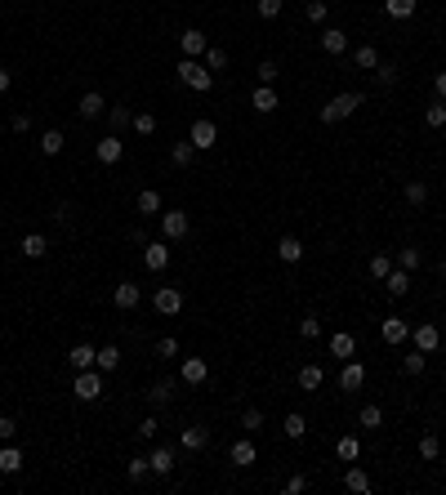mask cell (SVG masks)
Returning <instances> with one entry per match:
<instances>
[{
  "mask_svg": "<svg viewBox=\"0 0 446 495\" xmlns=\"http://www.w3.org/2000/svg\"><path fill=\"white\" fill-rule=\"evenodd\" d=\"M424 263V254L415 250V245H406V250H397V268H406V272H415Z\"/></svg>",
  "mask_w": 446,
  "mask_h": 495,
  "instance_id": "7bdbcfd3",
  "label": "cell"
},
{
  "mask_svg": "<svg viewBox=\"0 0 446 495\" xmlns=\"http://www.w3.org/2000/svg\"><path fill=\"white\" fill-rule=\"evenodd\" d=\"M353 63H357L362 72H375L384 59H379V50H375V45H357V50H353Z\"/></svg>",
  "mask_w": 446,
  "mask_h": 495,
  "instance_id": "f1b7e54d",
  "label": "cell"
},
{
  "mask_svg": "<svg viewBox=\"0 0 446 495\" xmlns=\"http://www.w3.org/2000/svg\"><path fill=\"white\" fill-rule=\"evenodd\" d=\"M0 473H5V478L23 473V451H18L14 442H5V446H0Z\"/></svg>",
  "mask_w": 446,
  "mask_h": 495,
  "instance_id": "ffe728a7",
  "label": "cell"
},
{
  "mask_svg": "<svg viewBox=\"0 0 446 495\" xmlns=\"http://www.w3.org/2000/svg\"><path fill=\"white\" fill-rule=\"evenodd\" d=\"M344 491H353V495H366V491H371V473H366V469H357V464H353V469L344 473Z\"/></svg>",
  "mask_w": 446,
  "mask_h": 495,
  "instance_id": "4316f807",
  "label": "cell"
},
{
  "mask_svg": "<svg viewBox=\"0 0 446 495\" xmlns=\"http://www.w3.org/2000/svg\"><path fill=\"white\" fill-rule=\"evenodd\" d=\"M134 210L139 214H161V192L156 188H143V192L134 196Z\"/></svg>",
  "mask_w": 446,
  "mask_h": 495,
  "instance_id": "f546056e",
  "label": "cell"
},
{
  "mask_svg": "<svg viewBox=\"0 0 446 495\" xmlns=\"http://www.w3.org/2000/svg\"><path fill=\"white\" fill-rule=\"evenodd\" d=\"M18 250H23L27 259H45V254H50V241H45L41 232H27V236H23V245H18Z\"/></svg>",
  "mask_w": 446,
  "mask_h": 495,
  "instance_id": "83f0119b",
  "label": "cell"
},
{
  "mask_svg": "<svg viewBox=\"0 0 446 495\" xmlns=\"http://www.w3.org/2000/svg\"><path fill=\"white\" fill-rule=\"evenodd\" d=\"M161 433V424H156V415H148L143 424H139V437H143V442H152V437Z\"/></svg>",
  "mask_w": 446,
  "mask_h": 495,
  "instance_id": "6f0895ef",
  "label": "cell"
},
{
  "mask_svg": "<svg viewBox=\"0 0 446 495\" xmlns=\"http://www.w3.org/2000/svg\"><path fill=\"white\" fill-rule=\"evenodd\" d=\"M152 308H156L161 317H174V312L183 308V290H179V285H161V290L152 294Z\"/></svg>",
  "mask_w": 446,
  "mask_h": 495,
  "instance_id": "5b68a950",
  "label": "cell"
},
{
  "mask_svg": "<svg viewBox=\"0 0 446 495\" xmlns=\"http://www.w3.org/2000/svg\"><path fill=\"white\" fill-rule=\"evenodd\" d=\"M179 50H183V59H201V54L210 50V41H205V32H196V27H187V32L179 36Z\"/></svg>",
  "mask_w": 446,
  "mask_h": 495,
  "instance_id": "30bf717a",
  "label": "cell"
},
{
  "mask_svg": "<svg viewBox=\"0 0 446 495\" xmlns=\"http://www.w3.org/2000/svg\"><path fill=\"white\" fill-rule=\"evenodd\" d=\"M179 446H183V451H205V446H210V428H201V424L183 428V433H179Z\"/></svg>",
  "mask_w": 446,
  "mask_h": 495,
  "instance_id": "e0dca14e",
  "label": "cell"
},
{
  "mask_svg": "<svg viewBox=\"0 0 446 495\" xmlns=\"http://www.w3.org/2000/svg\"><path fill=\"white\" fill-rule=\"evenodd\" d=\"M161 232H165V241L187 236V210H161Z\"/></svg>",
  "mask_w": 446,
  "mask_h": 495,
  "instance_id": "8992f818",
  "label": "cell"
},
{
  "mask_svg": "<svg viewBox=\"0 0 446 495\" xmlns=\"http://www.w3.org/2000/svg\"><path fill=\"white\" fill-rule=\"evenodd\" d=\"M94 156H99L103 165H116V161L125 156V143H121V134H108V139H99V148H94Z\"/></svg>",
  "mask_w": 446,
  "mask_h": 495,
  "instance_id": "5bb4252c",
  "label": "cell"
},
{
  "mask_svg": "<svg viewBox=\"0 0 446 495\" xmlns=\"http://www.w3.org/2000/svg\"><path fill=\"white\" fill-rule=\"evenodd\" d=\"M187 143H192L196 152H210L214 143H219V125H214V121H205V117H201V121H196L192 130H187Z\"/></svg>",
  "mask_w": 446,
  "mask_h": 495,
  "instance_id": "277c9868",
  "label": "cell"
},
{
  "mask_svg": "<svg viewBox=\"0 0 446 495\" xmlns=\"http://www.w3.org/2000/svg\"><path fill=\"white\" fill-rule=\"evenodd\" d=\"M14 437H18V424L9 415H0V442H14Z\"/></svg>",
  "mask_w": 446,
  "mask_h": 495,
  "instance_id": "680465c9",
  "label": "cell"
},
{
  "mask_svg": "<svg viewBox=\"0 0 446 495\" xmlns=\"http://www.w3.org/2000/svg\"><path fill=\"white\" fill-rule=\"evenodd\" d=\"M179 81H183L187 90H196V94H210V90H214V72L205 68V63H196V59H183V63H179Z\"/></svg>",
  "mask_w": 446,
  "mask_h": 495,
  "instance_id": "7a4b0ae2",
  "label": "cell"
},
{
  "mask_svg": "<svg viewBox=\"0 0 446 495\" xmlns=\"http://www.w3.org/2000/svg\"><path fill=\"white\" fill-rule=\"evenodd\" d=\"M397 72H402L397 63H379V68H375V81H379V85H393V81H397Z\"/></svg>",
  "mask_w": 446,
  "mask_h": 495,
  "instance_id": "816d5d0a",
  "label": "cell"
},
{
  "mask_svg": "<svg viewBox=\"0 0 446 495\" xmlns=\"http://www.w3.org/2000/svg\"><path fill=\"white\" fill-rule=\"evenodd\" d=\"M388 272H393V254H375V259H371V277L384 281Z\"/></svg>",
  "mask_w": 446,
  "mask_h": 495,
  "instance_id": "c3c4849f",
  "label": "cell"
},
{
  "mask_svg": "<svg viewBox=\"0 0 446 495\" xmlns=\"http://www.w3.org/2000/svg\"><path fill=\"white\" fill-rule=\"evenodd\" d=\"M402 192H406V205H424L429 201V183H420V179H411Z\"/></svg>",
  "mask_w": 446,
  "mask_h": 495,
  "instance_id": "ab89813d",
  "label": "cell"
},
{
  "mask_svg": "<svg viewBox=\"0 0 446 495\" xmlns=\"http://www.w3.org/2000/svg\"><path fill=\"white\" fill-rule=\"evenodd\" d=\"M250 108L259 112V117H268V112H277V108H281L277 90H272V85H254V94H250Z\"/></svg>",
  "mask_w": 446,
  "mask_h": 495,
  "instance_id": "8fae6325",
  "label": "cell"
},
{
  "mask_svg": "<svg viewBox=\"0 0 446 495\" xmlns=\"http://www.w3.org/2000/svg\"><path fill=\"white\" fill-rule=\"evenodd\" d=\"M9 130H14V134H27V130H32V121H27V117H23V112H18V117H14V121H9Z\"/></svg>",
  "mask_w": 446,
  "mask_h": 495,
  "instance_id": "94428289",
  "label": "cell"
},
{
  "mask_svg": "<svg viewBox=\"0 0 446 495\" xmlns=\"http://www.w3.org/2000/svg\"><path fill=\"white\" fill-rule=\"evenodd\" d=\"M152 353H156V357H179V339H156V348H152Z\"/></svg>",
  "mask_w": 446,
  "mask_h": 495,
  "instance_id": "11a10c76",
  "label": "cell"
},
{
  "mask_svg": "<svg viewBox=\"0 0 446 495\" xmlns=\"http://www.w3.org/2000/svg\"><path fill=\"white\" fill-rule=\"evenodd\" d=\"M317 45H321L326 54H335V59H339V54H348V32H339V27H326V32L317 36Z\"/></svg>",
  "mask_w": 446,
  "mask_h": 495,
  "instance_id": "2e32d148",
  "label": "cell"
},
{
  "mask_svg": "<svg viewBox=\"0 0 446 495\" xmlns=\"http://www.w3.org/2000/svg\"><path fill=\"white\" fill-rule=\"evenodd\" d=\"M357 108H362V94H357V90H344V94H335V99L317 112V121H321V125H339V121H348Z\"/></svg>",
  "mask_w": 446,
  "mask_h": 495,
  "instance_id": "6da1fadb",
  "label": "cell"
},
{
  "mask_svg": "<svg viewBox=\"0 0 446 495\" xmlns=\"http://www.w3.org/2000/svg\"><path fill=\"white\" fill-rule=\"evenodd\" d=\"M139 299H143V290H139L134 281H121V285H116V308H121V312H134Z\"/></svg>",
  "mask_w": 446,
  "mask_h": 495,
  "instance_id": "603a6c76",
  "label": "cell"
},
{
  "mask_svg": "<svg viewBox=\"0 0 446 495\" xmlns=\"http://www.w3.org/2000/svg\"><path fill=\"white\" fill-rule=\"evenodd\" d=\"M152 473V464H148V455H134V460H125V478L130 482H143Z\"/></svg>",
  "mask_w": 446,
  "mask_h": 495,
  "instance_id": "74e56055",
  "label": "cell"
},
{
  "mask_svg": "<svg viewBox=\"0 0 446 495\" xmlns=\"http://www.w3.org/2000/svg\"><path fill=\"white\" fill-rule=\"evenodd\" d=\"M433 90H438V99H446V72H438V81H433Z\"/></svg>",
  "mask_w": 446,
  "mask_h": 495,
  "instance_id": "6125c7cd",
  "label": "cell"
},
{
  "mask_svg": "<svg viewBox=\"0 0 446 495\" xmlns=\"http://www.w3.org/2000/svg\"><path fill=\"white\" fill-rule=\"evenodd\" d=\"M321 379H326V370H321L317 361H303V366L295 370V384L303 388V393H317V388H321Z\"/></svg>",
  "mask_w": 446,
  "mask_h": 495,
  "instance_id": "4fadbf2b",
  "label": "cell"
},
{
  "mask_svg": "<svg viewBox=\"0 0 446 495\" xmlns=\"http://www.w3.org/2000/svg\"><path fill=\"white\" fill-rule=\"evenodd\" d=\"M94 366L103 370V375H112V370L121 366V348L116 344H108V348H99V357H94Z\"/></svg>",
  "mask_w": 446,
  "mask_h": 495,
  "instance_id": "4dcf8cb0",
  "label": "cell"
},
{
  "mask_svg": "<svg viewBox=\"0 0 446 495\" xmlns=\"http://www.w3.org/2000/svg\"><path fill=\"white\" fill-rule=\"evenodd\" d=\"M281 433H286V437H290V442H299V437H303V433H308V420H303V415H299V411H290V415H286V420H281Z\"/></svg>",
  "mask_w": 446,
  "mask_h": 495,
  "instance_id": "1f68e13d",
  "label": "cell"
},
{
  "mask_svg": "<svg viewBox=\"0 0 446 495\" xmlns=\"http://www.w3.org/2000/svg\"><path fill=\"white\" fill-rule=\"evenodd\" d=\"M335 455H339V460H344V464H353V460H357V437H339Z\"/></svg>",
  "mask_w": 446,
  "mask_h": 495,
  "instance_id": "681fc988",
  "label": "cell"
},
{
  "mask_svg": "<svg viewBox=\"0 0 446 495\" xmlns=\"http://www.w3.org/2000/svg\"><path fill=\"white\" fill-rule=\"evenodd\" d=\"M357 424H362V428H384V411H379L375 402H366L362 415H357Z\"/></svg>",
  "mask_w": 446,
  "mask_h": 495,
  "instance_id": "60d3db41",
  "label": "cell"
},
{
  "mask_svg": "<svg viewBox=\"0 0 446 495\" xmlns=\"http://www.w3.org/2000/svg\"><path fill=\"white\" fill-rule=\"evenodd\" d=\"M108 125H112V134H121L125 125H134V112L130 108H108Z\"/></svg>",
  "mask_w": 446,
  "mask_h": 495,
  "instance_id": "d590c367",
  "label": "cell"
},
{
  "mask_svg": "<svg viewBox=\"0 0 446 495\" xmlns=\"http://www.w3.org/2000/svg\"><path fill=\"white\" fill-rule=\"evenodd\" d=\"M415 9H420V0H384L388 18H415Z\"/></svg>",
  "mask_w": 446,
  "mask_h": 495,
  "instance_id": "d6a6232c",
  "label": "cell"
},
{
  "mask_svg": "<svg viewBox=\"0 0 446 495\" xmlns=\"http://www.w3.org/2000/svg\"><path fill=\"white\" fill-rule=\"evenodd\" d=\"M424 366H429V353H420V348H411V353L402 357V370H406V375H424Z\"/></svg>",
  "mask_w": 446,
  "mask_h": 495,
  "instance_id": "8d00e7d4",
  "label": "cell"
},
{
  "mask_svg": "<svg viewBox=\"0 0 446 495\" xmlns=\"http://www.w3.org/2000/svg\"><path fill=\"white\" fill-rule=\"evenodd\" d=\"M241 428H245V433H259V428H263V411H259V406H250V411L241 415Z\"/></svg>",
  "mask_w": 446,
  "mask_h": 495,
  "instance_id": "f907efd6",
  "label": "cell"
},
{
  "mask_svg": "<svg viewBox=\"0 0 446 495\" xmlns=\"http://www.w3.org/2000/svg\"><path fill=\"white\" fill-rule=\"evenodd\" d=\"M134 134H156V117H152V112H134Z\"/></svg>",
  "mask_w": 446,
  "mask_h": 495,
  "instance_id": "bcb514c9",
  "label": "cell"
},
{
  "mask_svg": "<svg viewBox=\"0 0 446 495\" xmlns=\"http://www.w3.org/2000/svg\"><path fill=\"white\" fill-rule=\"evenodd\" d=\"M286 495H303L308 491V478H303V473H295V478H286V487H281Z\"/></svg>",
  "mask_w": 446,
  "mask_h": 495,
  "instance_id": "9f6ffc18",
  "label": "cell"
},
{
  "mask_svg": "<svg viewBox=\"0 0 446 495\" xmlns=\"http://www.w3.org/2000/svg\"><path fill=\"white\" fill-rule=\"evenodd\" d=\"M143 268L148 272H165L170 268V245L165 241H148L143 245Z\"/></svg>",
  "mask_w": 446,
  "mask_h": 495,
  "instance_id": "52a82bcc",
  "label": "cell"
},
{
  "mask_svg": "<svg viewBox=\"0 0 446 495\" xmlns=\"http://www.w3.org/2000/svg\"><path fill=\"white\" fill-rule=\"evenodd\" d=\"M170 397H174V379H156V384L148 388V402H152V406L170 402Z\"/></svg>",
  "mask_w": 446,
  "mask_h": 495,
  "instance_id": "e575fe53",
  "label": "cell"
},
{
  "mask_svg": "<svg viewBox=\"0 0 446 495\" xmlns=\"http://www.w3.org/2000/svg\"><path fill=\"white\" fill-rule=\"evenodd\" d=\"M362 384H366V366L348 357V361H344V370H339V388H344V393H357Z\"/></svg>",
  "mask_w": 446,
  "mask_h": 495,
  "instance_id": "7c38bea8",
  "label": "cell"
},
{
  "mask_svg": "<svg viewBox=\"0 0 446 495\" xmlns=\"http://www.w3.org/2000/svg\"><path fill=\"white\" fill-rule=\"evenodd\" d=\"M277 259L281 263H299L303 259V241H299V236H281V241H277Z\"/></svg>",
  "mask_w": 446,
  "mask_h": 495,
  "instance_id": "484cf974",
  "label": "cell"
},
{
  "mask_svg": "<svg viewBox=\"0 0 446 495\" xmlns=\"http://www.w3.org/2000/svg\"><path fill=\"white\" fill-rule=\"evenodd\" d=\"M424 125H429V130H442L446 125V99H438L433 108H424Z\"/></svg>",
  "mask_w": 446,
  "mask_h": 495,
  "instance_id": "f35d334b",
  "label": "cell"
},
{
  "mask_svg": "<svg viewBox=\"0 0 446 495\" xmlns=\"http://www.w3.org/2000/svg\"><path fill=\"white\" fill-rule=\"evenodd\" d=\"M76 112H81L85 121H99V117H108V103H103L99 90H90V94H81V108H76Z\"/></svg>",
  "mask_w": 446,
  "mask_h": 495,
  "instance_id": "d6986e66",
  "label": "cell"
},
{
  "mask_svg": "<svg viewBox=\"0 0 446 495\" xmlns=\"http://www.w3.org/2000/svg\"><path fill=\"white\" fill-rule=\"evenodd\" d=\"M277 14H281V0H259V18H268V23H272Z\"/></svg>",
  "mask_w": 446,
  "mask_h": 495,
  "instance_id": "91938a15",
  "label": "cell"
},
{
  "mask_svg": "<svg viewBox=\"0 0 446 495\" xmlns=\"http://www.w3.org/2000/svg\"><path fill=\"white\" fill-rule=\"evenodd\" d=\"M94 357H99V348L81 339V344H76L72 353H68V366H72V370H90V366H94Z\"/></svg>",
  "mask_w": 446,
  "mask_h": 495,
  "instance_id": "7402d4cb",
  "label": "cell"
},
{
  "mask_svg": "<svg viewBox=\"0 0 446 495\" xmlns=\"http://www.w3.org/2000/svg\"><path fill=\"white\" fill-rule=\"evenodd\" d=\"M442 281H446V263H442Z\"/></svg>",
  "mask_w": 446,
  "mask_h": 495,
  "instance_id": "e7e4bbea",
  "label": "cell"
},
{
  "mask_svg": "<svg viewBox=\"0 0 446 495\" xmlns=\"http://www.w3.org/2000/svg\"><path fill=\"white\" fill-rule=\"evenodd\" d=\"M384 290L393 294V299H402V294L411 290V272H406V268H393V272L384 277Z\"/></svg>",
  "mask_w": 446,
  "mask_h": 495,
  "instance_id": "d4e9b609",
  "label": "cell"
},
{
  "mask_svg": "<svg viewBox=\"0 0 446 495\" xmlns=\"http://www.w3.org/2000/svg\"><path fill=\"white\" fill-rule=\"evenodd\" d=\"M179 379H183V384H205V379H210V366H205V357H183V366H179Z\"/></svg>",
  "mask_w": 446,
  "mask_h": 495,
  "instance_id": "9c48e42d",
  "label": "cell"
},
{
  "mask_svg": "<svg viewBox=\"0 0 446 495\" xmlns=\"http://www.w3.org/2000/svg\"><path fill=\"white\" fill-rule=\"evenodd\" d=\"M357 353V339L353 335H348V330H335V335H330V357H353Z\"/></svg>",
  "mask_w": 446,
  "mask_h": 495,
  "instance_id": "cb8c5ba5",
  "label": "cell"
},
{
  "mask_svg": "<svg viewBox=\"0 0 446 495\" xmlns=\"http://www.w3.org/2000/svg\"><path fill=\"white\" fill-rule=\"evenodd\" d=\"M227 460H232L236 469H250V464L259 460V451H254V442H250V437H241V442H232V451H227Z\"/></svg>",
  "mask_w": 446,
  "mask_h": 495,
  "instance_id": "ac0fdd59",
  "label": "cell"
},
{
  "mask_svg": "<svg viewBox=\"0 0 446 495\" xmlns=\"http://www.w3.org/2000/svg\"><path fill=\"white\" fill-rule=\"evenodd\" d=\"M63 148H68V139H63V130H45V134H41V152H45V156H59Z\"/></svg>",
  "mask_w": 446,
  "mask_h": 495,
  "instance_id": "836d02e7",
  "label": "cell"
},
{
  "mask_svg": "<svg viewBox=\"0 0 446 495\" xmlns=\"http://www.w3.org/2000/svg\"><path fill=\"white\" fill-rule=\"evenodd\" d=\"M148 464H152L156 478H170V473H174V451H170V446H156V451L148 455Z\"/></svg>",
  "mask_w": 446,
  "mask_h": 495,
  "instance_id": "44dd1931",
  "label": "cell"
},
{
  "mask_svg": "<svg viewBox=\"0 0 446 495\" xmlns=\"http://www.w3.org/2000/svg\"><path fill=\"white\" fill-rule=\"evenodd\" d=\"M192 156H196V148H192V143H174V148H170V161H174V165H192Z\"/></svg>",
  "mask_w": 446,
  "mask_h": 495,
  "instance_id": "b9f144b4",
  "label": "cell"
},
{
  "mask_svg": "<svg viewBox=\"0 0 446 495\" xmlns=\"http://www.w3.org/2000/svg\"><path fill=\"white\" fill-rule=\"evenodd\" d=\"M411 339H415V348H420V353H438V348H442V330L433 326V321L415 326V330H411Z\"/></svg>",
  "mask_w": 446,
  "mask_h": 495,
  "instance_id": "ba28073f",
  "label": "cell"
},
{
  "mask_svg": "<svg viewBox=\"0 0 446 495\" xmlns=\"http://www.w3.org/2000/svg\"><path fill=\"white\" fill-rule=\"evenodd\" d=\"M277 76H281V68H277L272 59H263V63H259V85H272Z\"/></svg>",
  "mask_w": 446,
  "mask_h": 495,
  "instance_id": "db71d44e",
  "label": "cell"
},
{
  "mask_svg": "<svg viewBox=\"0 0 446 495\" xmlns=\"http://www.w3.org/2000/svg\"><path fill=\"white\" fill-rule=\"evenodd\" d=\"M72 393L81 397V402H99V397H103V370H99V366H90V370H76V384H72Z\"/></svg>",
  "mask_w": 446,
  "mask_h": 495,
  "instance_id": "3957f363",
  "label": "cell"
},
{
  "mask_svg": "<svg viewBox=\"0 0 446 495\" xmlns=\"http://www.w3.org/2000/svg\"><path fill=\"white\" fill-rule=\"evenodd\" d=\"M303 14H308V23H326V18H330V5H326V0H308V5H303Z\"/></svg>",
  "mask_w": 446,
  "mask_h": 495,
  "instance_id": "f6af8a7d",
  "label": "cell"
},
{
  "mask_svg": "<svg viewBox=\"0 0 446 495\" xmlns=\"http://www.w3.org/2000/svg\"><path fill=\"white\" fill-rule=\"evenodd\" d=\"M201 59H205V68H210V72H223V68H227V54L219 50V45H210V50H205Z\"/></svg>",
  "mask_w": 446,
  "mask_h": 495,
  "instance_id": "7dc6e473",
  "label": "cell"
},
{
  "mask_svg": "<svg viewBox=\"0 0 446 495\" xmlns=\"http://www.w3.org/2000/svg\"><path fill=\"white\" fill-rule=\"evenodd\" d=\"M438 455H442L438 433H424V437H420V460H438Z\"/></svg>",
  "mask_w": 446,
  "mask_h": 495,
  "instance_id": "ee69618b",
  "label": "cell"
},
{
  "mask_svg": "<svg viewBox=\"0 0 446 495\" xmlns=\"http://www.w3.org/2000/svg\"><path fill=\"white\" fill-rule=\"evenodd\" d=\"M299 335L303 339H321V317H303L299 321Z\"/></svg>",
  "mask_w": 446,
  "mask_h": 495,
  "instance_id": "f5cc1de1",
  "label": "cell"
},
{
  "mask_svg": "<svg viewBox=\"0 0 446 495\" xmlns=\"http://www.w3.org/2000/svg\"><path fill=\"white\" fill-rule=\"evenodd\" d=\"M0 94H9V72L0 68Z\"/></svg>",
  "mask_w": 446,
  "mask_h": 495,
  "instance_id": "be15d7a7",
  "label": "cell"
},
{
  "mask_svg": "<svg viewBox=\"0 0 446 495\" xmlns=\"http://www.w3.org/2000/svg\"><path fill=\"white\" fill-rule=\"evenodd\" d=\"M379 335H384V344H406V339H411V326H406L402 317H384V326H379Z\"/></svg>",
  "mask_w": 446,
  "mask_h": 495,
  "instance_id": "9a60e30c",
  "label": "cell"
}]
</instances>
